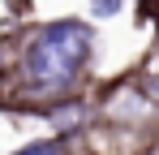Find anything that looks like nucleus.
Returning a JSON list of instances; mask_svg holds the SVG:
<instances>
[{"mask_svg": "<svg viewBox=\"0 0 159 155\" xmlns=\"http://www.w3.org/2000/svg\"><path fill=\"white\" fill-rule=\"evenodd\" d=\"M86 56H90V30L82 22H52L26 48V78L43 91H60L78 78Z\"/></svg>", "mask_w": 159, "mask_h": 155, "instance_id": "1", "label": "nucleus"}, {"mask_svg": "<svg viewBox=\"0 0 159 155\" xmlns=\"http://www.w3.org/2000/svg\"><path fill=\"white\" fill-rule=\"evenodd\" d=\"M120 4L125 0H95L90 9H95V17H112V13H120Z\"/></svg>", "mask_w": 159, "mask_h": 155, "instance_id": "3", "label": "nucleus"}, {"mask_svg": "<svg viewBox=\"0 0 159 155\" xmlns=\"http://www.w3.org/2000/svg\"><path fill=\"white\" fill-rule=\"evenodd\" d=\"M13 155H65V147L60 142H30V147H22V151Z\"/></svg>", "mask_w": 159, "mask_h": 155, "instance_id": "2", "label": "nucleus"}]
</instances>
